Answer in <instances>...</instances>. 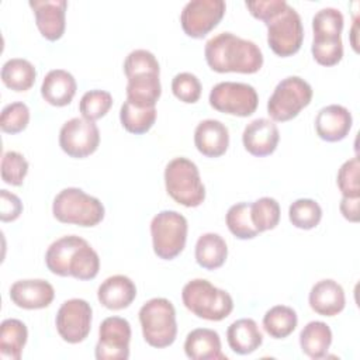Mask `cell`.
<instances>
[{
  "instance_id": "6da1fadb",
  "label": "cell",
  "mask_w": 360,
  "mask_h": 360,
  "mask_svg": "<svg viewBox=\"0 0 360 360\" xmlns=\"http://www.w3.org/2000/svg\"><path fill=\"white\" fill-rule=\"evenodd\" d=\"M208 66L218 73H256L263 66L260 48L232 32H221L210 38L204 48Z\"/></svg>"
},
{
  "instance_id": "7a4b0ae2",
  "label": "cell",
  "mask_w": 360,
  "mask_h": 360,
  "mask_svg": "<svg viewBox=\"0 0 360 360\" xmlns=\"http://www.w3.org/2000/svg\"><path fill=\"white\" fill-rule=\"evenodd\" d=\"M48 270L56 276L93 280L100 270V257L89 242L76 235L56 239L45 253Z\"/></svg>"
},
{
  "instance_id": "3957f363",
  "label": "cell",
  "mask_w": 360,
  "mask_h": 360,
  "mask_svg": "<svg viewBox=\"0 0 360 360\" xmlns=\"http://www.w3.org/2000/svg\"><path fill=\"white\" fill-rule=\"evenodd\" d=\"M184 307L195 316L207 321H222L233 309L229 292L212 285L208 280L194 278L181 290Z\"/></svg>"
},
{
  "instance_id": "277c9868",
  "label": "cell",
  "mask_w": 360,
  "mask_h": 360,
  "mask_svg": "<svg viewBox=\"0 0 360 360\" xmlns=\"http://www.w3.org/2000/svg\"><path fill=\"white\" fill-rule=\"evenodd\" d=\"M53 217L62 224L79 226H96L105 214L103 202L77 187L63 188L52 204Z\"/></svg>"
},
{
  "instance_id": "5b68a950",
  "label": "cell",
  "mask_w": 360,
  "mask_h": 360,
  "mask_svg": "<svg viewBox=\"0 0 360 360\" xmlns=\"http://www.w3.org/2000/svg\"><path fill=\"white\" fill-rule=\"evenodd\" d=\"M167 194L184 207H198L205 200V187L198 167L187 158H174L165 167Z\"/></svg>"
},
{
  "instance_id": "8992f818",
  "label": "cell",
  "mask_w": 360,
  "mask_h": 360,
  "mask_svg": "<svg viewBox=\"0 0 360 360\" xmlns=\"http://www.w3.org/2000/svg\"><path fill=\"white\" fill-rule=\"evenodd\" d=\"M139 322L145 342L156 349H163L176 340V309L166 298H152L139 309Z\"/></svg>"
},
{
  "instance_id": "52a82bcc",
  "label": "cell",
  "mask_w": 360,
  "mask_h": 360,
  "mask_svg": "<svg viewBox=\"0 0 360 360\" xmlns=\"http://www.w3.org/2000/svg\"><path fill=\"white\" fill-rule=\"evenodd\" d=\"M187 219L177 211L165 210L150 221L153 252L159 259L172 260L179 256L187 240Z\"/></svg>"
},
{
  "instance_id": "ba28073f",
  "label": "cell",
  "mask_w": 360,
  "mask_h": 360,
  "mask_svg": "<svg viewBox=\"0 0 360 360\" xmlns=\"http://www.w3.org/2000/svg\"><path fill=\"white\" fill-rule=\"evenodd\" d=\"M311 100V84L300 76H288L274 87L267 101V112L273 121L285 122L295 118Z\"/></svg>"
},
{
  "instance_id": "9c48e42d",
  "label": "cell",
  "mask_w": 360,
  "mask_h": 360,
  "mask_svg": "<svg viewBox=\"0 0 360 360\" xmlns=\"http://www.w3.org/2000/svg\"><path fill=\"white\" fill-rule=\"evenodd\" d=\"M264 24L267 27V44L276 55L287 58L300 51L304 41V27L300 14L288 3Z\"/></svg>"
},
{
  "instance_id": "30bf717a",
  "label": "cell",
  "mask_w": 360,
  "mask_h": 360,
  "mask_svg": "<svg viewBox=\"0 0 360 360\" xmlns=\"http://www.w3.org/2000/svg\"><path fill=\"white\" fill-rule=\"evenodd\" d=\"M210 105L224 114L236 117L252 115L259 104L253 86L240 82H221L210 91Z\"/></svg>"
},
{
  "instance_id": "8fae6325",
  "label": "cell",
  "mask_w": 360,
  "mask_h": 360,
  "mask_svg": "<svg viewBox=\"0 0 360 360\" xmlns=\"http://www.w3.org/2000/svg\"><path fill=\"white\" fill-rule=\"evenodd\" d=\"M93 309L90 304L82 298H72L65 301L55 318V325L59 336L68 343L83 342L91 329Z\"/></svg>"
},
{
  "instance_id": "7c38bea8",
  "label": "cell",
  "mask_w": 360,
  "mask_h": 360,
  "mask_svg": "<svg viewBox=\"0 0 360 360\" xmlns=\"http://www.w3.org/2000/svg\"><path fill=\"white\" fill-rule=\"evenodd\" d=\"M100 131L94 121L75 117L66 121L59 131V146L75 159H83L97 150Z\"/></svg>"
},
{
  "instance_id": "4fadbf2b",
  "label": "cell",
  "mask_w": 360,
  "mask_h": 360,
  "mask_svg": "<svg viewBox=\"0 0 360 360\" xmlns=\"http://www.w3.org/2000/svg\"><path fill=\"white\" fill-rule=\"evenodd\" d=\"M225 10L224 0H191L181 10V28L191 38H202L218 25Z\"/></svg>"
},
{
  "instance_id": "5bb4252c",
  "label": "cell",
  "mask_w": 360,
  "mask_h": 360,
  "mask_svg": "<svg viewBox=\"0 0 360 360\" xmlns=\"http://www.w3.org/2000/svg\"><path fill=\"white\" fill-rule=\"evenodd\" d=\"M131 325L125 318L108 316L98 328L97 360H127L129 357Z\"/></svg>"
},
{
  "instance_id": "9a60e30c",
  "label": "cell",
  "mask_w": 360,
  "mask_h": 360,
  "mask_svg": "<svg viewBox=\"0 0 360 360\" xmlns=\"http://www.w3.org/2000/svg\"><path fill=\"white\" fill-rule=\"evenodd\" d=\"M30 7L35 14L37 27L48 41L62 38L66 27V0H30Z\"/></svg>"
},
{
  "instance_id": "2e32d148",
  "label": "cell",
  "mask_w": 360,
  "mask_h": 360,
  "mask_svg": "<svg viewBox=\"0 0 360 360\" xmlns=\"http://www.w3.org/2000/svg\"><path fill=\"white\" fill-rule=\"evenodd\" d=\"M280 141L277 125L267 118H257L249 122L242 134L245 149L257 158L271 155Z\"/></svg>"
},
{
  "instance_id": "e0dca14e",
  "label": "cell",
  "mask_w": 360,
  "mask_h": 360,
  "mask_svg": "<svg viewBox=\"0 0 360 360\" xmlns=\"http://www.w3.org/2000/svg\"><path fill=\"white\" fill-rule=\"evenodd\" d=\"M55 298L52 284L42 278L18 280L10 287V300L24 309H41L51 305Z\"/></svg>"
},
{
  "instance_id": "ac0fdd59",
  "label": "cell",
  "mask_w": 360,
  "mask_h": 360,
  "mask_svg": "<svg viewBox=\"0 0 360 360\" xmlns=\"http://www.w3.org/2000/svg\"><path fill=\"white\" fill-rule=\"evenodd\" d=\"M353 118L350 111L340 104H330L319 110L315 118V131L326 142L345 139L352 128Z\"/></svg>"
},
{
  "instance_id": "d6986e66",
  "label": "cell",
  "mask_w": 360,
  "mask_h": 360,
  "mask_svg": "<svg viewBox=\"0 0 360 360\" xmlns=\"http://www.w3.org/2000/svg\"><path fill=\"white\" fill-rule=\"evenodd\" d=\"M194 145L207 158L222 156L229 146V131L218 120H204L194 131Z\"/></svg>"
},
{
  "instance_id": "ffe728a7",
  "label": "cell",
  "mask_w": 360,
  "mask_h": 360,
  "mask_svg": "<svg viewBox=\"0 0 360 360\" xmlns=\"http://www.w3.org/2000/svg\"><path fill=\"white\" fill-rule=\"evenodd\" d=\"M308 301L312 311L322 316H335L340 314L346 305L342 285L332 278L315 283L309 291Z\"/></svg>"
},
{
  "instance_id": "44dd1931",
  "label": "cell",
  "mask_w": 360,
  "mask_h": 360,
  "mask_svg": "<svg viewBox=\"0 0 360 360\" xmlns=\"http://www.w3.org/2000/svg\"><path fill=\"white\" fill-rule=\"evenodd\" d=\"M135 297H136L135 283L124 274H115L105 278L97 290V298L100 304L107 309H112V311H118L129 307L135 300Z\"/></svg>"
},
{
  "instance_id": "7402d4cb",
  "label": "cell",
  "mask_w": 360,
  "mask_h": 360,
  "mask_svg": "<svg viewBox=\"0 0 360 360\" xmlns=\"http://www.w3.org/2000/svg\"><path fill=\"white\" fill-rule=\"evenodd\" d=\"M184 353L191 360H226L218 332L208 328L193 329L184 340Z\"/></svg>"
},
{
  "instance_id": "603a6c76",
  "label": "cell",
  "mask_w": 360,
  "mask_h": 360,
  "mask_svg": "<svg viewBox=\"0 0 360 360\" xmlns=\"http://www.w3.org/2000/svg\"><path fill=\"white\" fill-rule=\"evenodd\" d=\"M77 90L76 80L72 73L63 69H53L46 73L41 84V94L46 103L55 107L68 105Z\"/></svg>"
},
{
  "instance_id": "cb8c5ba5",
  "label": "cell",
  "mask_w": 360,
  "mask_h": 360,
  "mask_svg": "<svg viewBox=\"0 0 360 360\" xmlns=\"http://www.w3.org/2000/svg\"><path fill=\"white\" fill-rule=\"evenodd\" d=\"M226 340L232 352L250 354L263 343V335L252 318H242L232 322L226 330Z\"/></svg>"
},
{
  "instance_id": "d4e9b609",
  "label": "cell",
  "mask_w": 360,
  "mask_h": 360,
  "mask_svg": "<svg viewBox=\"0 0 360 360\" xmlns=\"http://www.w3.org/2000/svg\"><path fill=\"white\" fill-rule=\"evenodd\" d=\"M332 343V330L329 325L321 321L308 322L300 333V346L304 354L318 360L328 354Z\"/></svg>"
},
{
  "instance_id": "484cf974",
  "label": "cell",
  "mask_w": 360,
  "mask_h": 360,
  "mask_svg": "<svg viewBox=\"0 0 360 360\" xmlns=\"http://www.w3.org/2000/svg\"><path fill=\"white\" fill-rule=\"evenodd\" d=\"M162 94L159 75H138L128 77L127 100L138 107H155Z\"/></svg>"
},
{
  "instance_id": "4316f807",
  "label": "cell",
  "mask_w": 360,
  "mask_h": 360,
  "mask_svg": "<svg viewBox=\"0 0 360 360\" xmlns=\"http://www.w3.org/2000/svg\"><path fill=\"white\" fill-rule=\"evenodd\" d=\"M228 256V246L218 233L208 232L198 238L195 243V262L205 270L221 267Z\"/></svg>"
},
{
  "instance_id": "83f0119b",
  "label": "cell",
  "mask_w": 360,
  "mask_h": 360,
  "mask_svg": "<svg viewBox=\"0 0 360 360\" xmlns=\"http://www.w3.org/2000/svg\"><path fill=\"white\" fill-rule=\"evenodd\" d=\"M28 329L20 319L8 318L0 325V353L3 357L20 360L27 343Z\"/></svg>"
},
{
  "instance_id": "f1b7e54d",
  "label": "cell",
  "mask_w": 360,
  "mask_h": 360,
  "mask_svg": "<svg viewBox=\"0 0 360 360\" xmlns=\"http://www.w3.org/2000/svg\"><path fill=\"white\" fill-rule=\"evenodd\" d=\"M37 77V70L34 65L22 58L8 59L1 68V80L3 83L14 91H27L30 90Z\"/></svg>"
},
{
  "instance_id": "f546056e",
  "label": "cell",
  "mask_w": 360,
  "mask_h": 360,
  "mask_svg": "<svg viewBox=\"0 0 360 360\" xmlns=\"http://www.w3.org/2000/svg\"><path fill=\"white\" fill-rule=\"evenodd\" d=\"M298 323L297 312L287 305H274L263 316V328L273 339L290 336Z\"/></svg>"
},
{
  "instance_id": "4dcf8cb0",
  "label": "cell",
  "mask_w": 360,
  "mask_h": 360,
  "mask_svg": "<svg viewBox=\"0 0 360 360\" xmlns=\"http://www.w3.org/2000/svg\"><path fill=\"white\" fill-rule=\"evenodd\" d=\"M120 121L128 132L135 135L145 134L156 121V107H138L125 100L120 110Z\"/></svg>"
},
{
  "instance_id": "1f68e13d",
  "label": "cell",
  "mask_w": 360,
  "mask_h": 360,
  "mask_svg": "<svg viewBox=\"0 0 360 360\" xmlns=\"http://www.w3.org/2000/svg\"><path fill=\"white\" fill-rule=\"evenodd\" d=\"M250 218L259 233L274 229L280 222V204L271 197H262L250 202Z\"/></svg>"
},
{
  "instance_id": "d6a6232c",
  "label": "cell",
  "mask_w": 360,
  "mask_h": 360,
  "mask_svg": "<svg viewBox=\"0 0 360 360\" xmlns=\"http://www.w3.org/2000/svg\"><path fill=\"white\" fill-rule=\"evenodd\" d=\"M225 222L231 233L238 239H253L259 235L252 224L250 202L233 204L226 212Z\"/></svg>"
},
{
  "instance_id": "836d02e7",
  "label": "cell",
  "mask_w": 360,
  "mask_h": 360,
  "mask_svg": "<svg viewBox=\"0 0 360 360\" xmlns=\"http://www.w3.org/2000/svg\"><path fill=\"white\" fill-rule=\"evenodd\" d=\"M290 222L300 229H312L322 219L321 205L311 198H298L288 208Z\"/></svg>"
},
{
  "instance_id": "e575fe53",
  "label": "cell",
  "mask_w": 360,
  "mask_h": 360,
  "mask_svg": "<svg viewBox=\"0 0 360 360\" xmlns=\"http://www.w3.org/2000/svg\"><path fill=\"white\" fill-rule=\"evenodd\" d=\"M343 14L333 7H325L312 17V31L316 38H339L343 30Z\"/></svg>"
},
{
  "instance_id": "d590c367",
  "label": "cell",
  "mask_w": 360,
  "mask_h": 360,
  "mask_svg": "<svg viewBox=\"0 0 360 360\" xmlns=\"http://www.w3.org/2000/svg\"><path fill=\"white\" fill-rule=\"evenodd\" d=\"M112 105V96L105 90H89L79 103V111L82 117L89 121H96L104 117Z\"/></svg>"
},
{
  "instance_id": "8d00e7d4",
  "label": "cell",
  "mask_w": 360,
  "mask_h": 360,
  "mask_svg": "<svg viewBox=\"0 0 360 360\" xmlns=\"http://www.w3.org/2000/svg\"><path fill=\"white\" fill-rule=\"evenodd\" d=\"M124 72L127 79L138 75H160V68L156 56L146 49H135L128 53L124 60Z\"/></svg>"
},
{
  "instance_id": "74e56055",
  "label": "cell",
  "mask_w": 360,
  "mask_h": 360,
  "mask_svg": "<svg viewBox=\"0 0 360 360\" xmlns=\"http://www.w3.org/2000/svg\"><path fill=\"white\" fill-rule=\"evenodd\" d=\"M311 52L314 59L322 66L338 65L343 58L342 38H316L314 37Z\"/></svg>"
},
{
  "instance_id": "f35d334b",
  "label": "cell",
  "mask_w": 360,
  "mask_h": 360,
  "mask_svg": "<svg viewBox=\"0 0 360 360\" xmlns=\"http://www.w3.org/2000/svg\"><path fill=\"white\" fill-rule=\"evenodd\" d=\"M30 122V108L22 101L7 104L1 110L0 128L6 134H18L27 128Z\"/></svg>"
},
{
  "instance_id": "ab89813d",
  "label": "cell",
  "mask_w": 360,
  "mask_h": 360,
  "mask_svg": "<svg viewBox=\"0 0 360 360\" xmlns=\"http://www.w3.org/2000/svg\"><path fill=\"white\" fill-rule=\"evenodd\" d=\"M28 173L27 159L15 152L8 150L3 155L1 159V179L10 186H21Z\"/></svg>"
},
{
  "instance_id": "60d3db41",
  "label": "cell",
  "mask_w": 360,
  "mask_h": 360,
  "mask_svg": "<svg viewBox=\"0 0 360 360\" xmlns=\"http://www.w3.org/2000/svg\"><path fill=\"white\" fill-rule=\"evenodd\" d=\"M172 91L180 101L193 104L198 101L201 96V83L195 75L190 72H181L173 77Z\"/></svg>"
},
{
  "instance_id": "b9f144b4",
  "label": "cell",
  "mask_w": 360,
  "mask_h": 360,
  "mask_svg": "<svg viewBox=\"0 0 360 360\" xmlns=\"http://www.w3.org/2000/svg\"><path fill=\"white\" fill-rule=\"evenodd\" d=\"M359 169H360V163L357 156L346 160L340 166L338 172L336 183L343 197H360Z\"/></svg>"
},
{
  "instance_id": "7bdbcfd3",
  "label": "cell",
  "mask_w": 360,
  "mask_h": 360,
  "mask_svg": "<svg viewBox=\"0 0 360 360\" xmlns=\"http://www.w3.org/2000/svg\"><path fill=\"white\" fill-rule=\"evenodd\" d=\"M245 6L255 18L266 22L273 15L280 13L287 6V1L285 0H256V1H246Z\"/></svg>"
},
{
  "instance_id": "ee69618b",
  "label": "cell",
  "mask_w": 360,
  "mask_h": 360,
  "mask_svg": "<svg viewBox=\"0 0 360 360\" xmlns=\"http://www.w3.org/2000/svg\"><path fill=\"white\" fill-rule=\"evenodd\" d=\"M22 212V202L21 200L7 191V190H0V219L3 222H11L15 221Z\"/></svg>"
},
{
  "instance_id": "f6af8a7d",
  "label": "cell",
  "mask_w": 360,
  "mask_h": 360,
  "mask_svg": "<svg viewBox=\"0 0 360 360\" xmlns=\"http://www.w3.org/2000/svg\"><path fill=\"white\" fill-rule=\"evenodd\" d=\"M359 201L360 197H342L340 212L350 222H359Z\"/></svg>"
}]
</instances>
